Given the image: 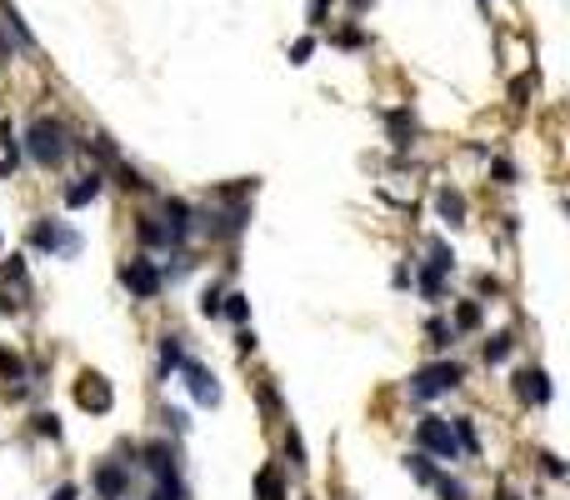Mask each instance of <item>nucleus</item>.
<instances>
[{"label":"nucleus","mask_w":570,"mask_h":500,"mask_svg":"<svg viewBox=\"0 0 570 500\" xmlns=\"http://www.w3.org/2000/svg\"><path fill=\"white\" fill-rule=\"evenodd\" d=\"M26 150H30V161L40 165V171H55V165H65V155L76 150V136L65 130L61 115H36L26 130Z\"/></svg>","instance_id":"f257e3e1"},{"label":"nucleus","mask_w":570,"mask_h":500,"mask_svg":"<svg viewBox=\"0 0 570 500\" xmlns=\"http://www.w3.org/2000/svg\"><path fill=\"white\" fill-rule=\"evenodd\" d=\"M460 380H466V365L460 361H435V365H420V371L410 375L406 396L410 400H435V396H445V390H456Z\"/></svg>","instance_id":"f03ea898"},{"label":"nucleus","mask_w":570,"mask_h":500,"mask_svg":"<svg viewBox=\"0 0 570 500\" xmlns=\"http://www.w3.org/2000/svg\"><path fill=\"white\" fill-rule=\"evenodd\" d=\"M416 440H420L425 455H441V461H460V455H466L460 440H456V430H450V421H441V415H420Z\"/></svg>","instance_id":"7ed1b4c3"},{"label":"nucleus","mask_w":570,"mask_h":500,"mask_svg":"<svg viewBox=\"0 0 570 500\" xmlns=\"http://www.w3.org/2000/svg\"><path fill=\"white\" fill-rule=\"evenodd\" d=\"M30 246H36L40 255H61V261L80 255V236L76 230H65L61 221H36L30 225Z\"/></svg>","instance_id":"20e7f679"},{"label":"nucleus","mask_w":570,"mask_h":500,"mask_svg":"<svg viewBox=\"0 0 570 500\" xmlns=\"http://www.w3.org/2000/svg\"><path fill=\"white\" fill-rule=\"evenodd\" d=\"M120 286H126L136 300H155V296L165 290V275H161V265H155V261L136 255V261L120 265Z\"/></svg>","instance_id":"39448f33"},{"label":"nucleus","mask_w":570,"mask_h":500,"mask_svg":"<svg viewBox=\"0 0 570 500\" xmlns=\"http://www.w3.org/2000/svg\"><path fill=\"white\" fill-rule=\"evenodd\" d=\"M456 271V250L445 246H431V261L420 265V290H425V300H441L445 296V275Z\"/></svg>","instance_id":"423d86ee"},{"label":"nucleus","mask_w":570,"mask_h":500,"mask_svg":"<svg viewBox=\"0 0 570 500\" xmlns=\"http://www.w3.org/2000/svg\"><path fill=\"white\" fill-rule=\"evenodd\" d=\"M176 375H186L195 405H220V386H216V375H211V365H201V361H190V355H186Z\"/></svg>","instance_id":"0eeeda50"},{"label":"nucleus","mask_w":570,"mask_h":500,"mask_svg":"<svg viewBox=\"0 0 570 500\" xmlns=\"http://www.w3.org/2000/svg\"><path fill=\"white\" fill-rule=\"evenodd\" d=\"M76 405H80V411H95V415H111V405H115L111 380L86 371V375H80V386H76Z\"/></svg>","instance_id":"6e6552de"},{"label":"nucleus","mask_w":570,"mask_h":500,"mask_svg":"<svg viewBox=\"0 0 570 500\" xmlns=\"http://www.w3.org/2000/svg\"><path fill=\"white\" fill-rule=\"evenodd\" d=\"M516 396L525 400V405H545V400H550V375H545L541 365L516 371Z\"/></svg>","instance_id":"1a4fd4ad"},{"label":"nucleus","mask_w":570,"mask_h":500,"mask_svg":"<svg viewBox=\"0 0 570 500\" xmlns=\"http://www.w3.org/2000/svg\"><path fill=\"white\" fill-rule=\"evenodd\" d=\"M90 486H95V496H101V500H120L130 490V465L126 461H120V465H101Z\"/></svg>","instance_id":"9d476101"},{"label":"nucleus","mask_w":570,"mask_h":500,"mask_svg":"<svg viewBox=\"0 0 570 500\" xmlns=\"http://www.w3.org/2000/svg\"><path fill=\"white\" fill-rule=\"evenodd\" d=\"M101 186H105V171H86V175H76V186H65V211H86L90 200L101 196Z\"/></svg>","instance_id":"9b49d317"},{"label":"nucleus","mask_w":570,"mask_h":500,"mask_svg":"<svg viewBox=\"0 0 570 500\" xmlns=\"http://www.w3.org/2000/svg\"><path fill=\"white\" fill-rule=\"evenodd\" d=\"M435 215H441L445 225H466L470 205H466V196H460L456 186H441V190H435Z\"/></svg>","instance_id":"f8f14e48"},{"label":"nucleus","mask_w":570,"mask_h":500,"mask_svg":"<svg viewBox=\"0 0 570 500\" xmlns=\"http://www.w3.org/2000/svg\"><path fill=\"white\" fill-rule=\"evenodd\" d=\"M255 500H291V486H285L280 465H260L255 471Z\"/></svg>","instance_id":"ddd939ff"},{"label":"nucleus","mask_w":570,"mask_h":500,"mask_svg":"<svg viewBox=\"0 0 570 500\" xmlns=\"http://www.w3.org/2000/svg\"><path fill=\"white\" fill-rule=\"evenodd\" d=\"M0 30H5L21 50H36V36L26 30V21H21V11H15L11 0H0Z\"/></svg>","instance_id":"4468645a"},{"label":"nucleus","mask_w":570,"mask_h":500,"mask_svg":"<svg viewBox=\"0 0 570 500\" xmlns=\"http://www.w3.org/2000/svg\"><path fill=\"white\" fill-rule=\"evenodd\" d=\"M385 125H391V140H395V150L416 146V115H410L406 105H395V111H385Z\"/></svg>","instance_id":"2eb2a0df"},{"label":"nucleus","mask_w":570,"mask_h":500,"mask_svg":"<svg viewBox=\"0 0 570 500\" xmlns=\"http://www.w3.org/2000/svg\"><path fill=\"white\" fill-rule=\"evenodd\" d=\"M76 146L86 150V155H95V161H101V165H115V161H120V150H115V140L105 136V130H95V136L76 140Z\"/></svg>","instance_id":"dca6fc26"},{"label":"nucleus","mask_w":570,"mask_h":500,"mask_svg":"<svg viewBox=\"0 0 570 500\" xmlns=\"http://www.w3.org/2000/svg\"><path fill=\"white\" fill-rule=\"evenodd\" d=\"M136 236H140V246H151V250H170V236H165V225L155 221V215H140Z\"/></svg>","instance_id":"f3484780"},{"label":"nucleus","mask_w":570,"mask_h":500,"mask_svg":"<svg viewBox=\"0 0 570 500\" xmlns=\"http://www.w3.org/2000/svg\"><path fill=\"white\" fill-rule=\"evenodd\" d=\"M180 361H186V340H180V336H165L161 340V380H170V375L180 371Z\"/></svg>","instance_id":"a211bd4d"},{"label":"nucleus","mask_w":570,"mask_h":500,"mask_svg":"<svg viewBox=\"0 0 570 500\" xmlns=\"http://www.w3.org/2000/svg\"><path fill=\"white\" fill-rule=\"evenodd\" d=\"M481 321H485V315H481V300H460L456 315H450V330H466V336H470V330H481Z\"/></svg>","instance_id":"6ab92c4d"},{"label":"nucleus","mask_w":570,"mask_h":500,"mask_svg":"<svg viewBox=\"0 0 570 500\" xmlns=\"http://www.w3.org/2000/svg\"><path fill=\"white\" fill-rule=\"evenodd\" d=\"M450 430H456V440H460V450H466V455H481V430H475V421H470V415L450 421Z\"/></svg>","instance_id":"aec40b11"},{"label":"nucleus","mask_w":570,"mask_h":500,"mask_svg":"<svg viewBox=\"0 0 570 500\" xmlns=\"http://www.w3.org/2000/svg\"><path fill=\"white\" fill-rule=\"evenodd\" d=\"M510 350H516V336H510V330L491 336V340H485V365H500V361H510Z\"/></svg>","instance_id":"412c9836"},{"label":"nucleus","mask_w":570,"mask_h":500,"mask_svg":"<svg viewBox=\"0 0 570 500\" xmlns=\"http://www.w3.org/2000/svg\"><path fill=\"white\" fill-rule=\"evenodd\" d=\"M406 471L416 475L420 486H431L435 475H441V471H435V455H425V450H416V455H406Z\"/></svg>","instance_id":"4be33fe9"},{"label":"nucleus","mask_w":570,"mask_h":500,"mask_svg":"<svg viewBox=\"0 0 570 500\" xmlns=\"http://www.w3.org/2000/svg\"><path fill=\"white\" fill-rule=\"evenodd\" d=\"M531 96H535V75L520 71L516 80H510V105H516V111H525V105H531Z\"/></svg>","instance_id":"5701e85b"},{"label":"nucleus","mask_w":570,"mask_h":500,"mask_svg":"<svg viewBox=\"0 0 570 500\" xmlns=\"http://www.w3.org/2000/svg\"><path fill=\"white\" fill-rule=\"evenodd\" d=\"M115 180H120V190H136V196H145V190H151V180H145L136 165H126V161H115Z\"/></svg>","instance_id":"b1692460"},{"label":"nucleus","mask_w":570,"mask_h":500,"mask_svg":"<svg viewBox=\"0 0 570 500\" xmlns=\"http://www.w3.org/2000/svg\"><path fill=\"white\" fill-rule=\"evenodd\" d=\"M220 315H230L235 325H245V321H251V300H245L241 290H230V296L220 300Z\"/></svg>","instance_id":"393cba45"},{"label":"nucleus","mask_w":570,"mask_h":500,"mask_svg":"<svg viewBox=\"0 0 570 500\" xmlns=\"http://www.w3.org/2000/svg\"><path fill=\"white\" fill-rule=\"evenodd\" d=\"M285 461H291V471H305V440H301V430H291V425H285Z\"/></svg>","instance_id":"a878e982"},{"label":"nucleus","mask_w":570,"mask_h":500,"mask_svg":"<svg viewBox=\"0 0 570 500\" xmlns=\"http://www.w3.org/2000/svg\"><path fill=\"white\" fill-rule=\"evenodd\" d=\"M151 500H186V486H180V475H155Z\"/></svg>","instance_id":"bb28decb"},{"label":"nucleus","mask_w":570,"mask_h":500,"mask_svg":"<svg viewBox=\"0 0 570 500\" xmlns=\"http://www.w3.org/2000/svg\"><path fill=\"white\" fill-rule=\"evenodd\" d=\"M425 336H431V346H435V350H445L450 340H456V330H450V321H441V315H435V321L425 325Z\"/></svg>","instance_id":"cd10ccee"},{"label":"nucleus","mask_w":570,"mask_h":500,"mask_svg":"<svg viewBox=\"0 0 570 500\" xmlns=\"http://www.w3.org/2000/svg\"><path fill=\"white\" fill-rule=\"evenodd\" d=\"M220 300H226V290H220V286H205L201 290V315H205V321H216V315H220Z\"/></svg>","instance_id":"c85d7f7f"},{"label":"nucleus","mask_w":570,"mask_h":500,"mask_svg":"<svg viewBox=\"0 0 570 500\" xmlns=\"http://www.w3.org/2000/svg\"><path fill=\"white\" fill-rule=\"evenodd\" d=\"M36 436L61 440V415H55V411H36Z\"/></svg>","instance_id":"c756f323"},{"label":"nucleus","mask_w":570,"mask_h":500,"mask_svg":"<svg viewBox=\"0 0 570 500\" xmlns=\"http://www.w3.org/2000/svg\"><path fill=\"white\" fill-rule=\"evenodd\" d=\"M431 486H435V490H441V500H470V490H466V486H460V480H450V475H435Z\"/></svg>","instance_id":"7c9ffc66"},{"label":"nucleus","mask_w":570,"mask_h":500,"mask_svg":"<svg viewBox=\"0 0 570 500\" xmlns=\"http://www.w3.org/2000/svg\"><path fill=\"white\" fill-rule=\"evenodd\" d=\"M335 46H341V50H366L370 40H366V30H355V25H345V30H335Z\"/></svg>","instance_id":"2f4dec72"},{"label":"nucleus","mask_w":570,"mask_h":500,"mask_svg":"<svg viewBox=\"0 0 570 500\" xmlns=\"http://www.w3.org/2000/svg\"><path fill=\"white\" fill-rule=\"evenodd\" d=\"M491 175H495V186H516V165H510V161H500V155L491 161Z\"/></svg>","instance_id":"473e14b6"},{"label":"nucleus","mask_w":570,"mask_h":500,"mask_svg":"<svg viewBox=\"0 0 570 500\" xmlns=\"http://www.w3.org/2000/svg\"><path fill=\"white\" fill-rule=\"evenodd\" d=\"M330 5H335V0H310V11H305V21H310V30H320V25H326Z\"/></svg>","instance_id":"72a5a7b5"},{"label":"nucleus","mask_w":570,"mask_h":500,"mask_svg":"<svg viewBox=\"0 0 570 500\" xmlns=\"http://www.w3.org/2000/svg\"><path fill=\"white\" fill-rule=\"evenodd\" d=\"M310 55H316V36H301V40L291 46V61H295V65H305Z\"/></svg>","instance_id":"f704fd0d"},{"label":"nucleus","mask_w":570,"mask_h":500,"mask_svg":"<svg viewBox=\"0 0 570 500\" xmlns=\"http://www.w3.org/2000/svg\"><path fill=\"white\" fill-rule=\"evenodd\" d=\"M255 396H260V405H266L270 415H280V396H276V386H270V380H260V386H255Z\"/></svg>","instance_id":"c9c22d12"},{"label":"nucleus","mask_w":570,"mask_h":500,"mask_svg":"<svg viewBox=\"0 0 570 500\" xmlns=\"http://www.w3.org/2000/svg\"><path fill=\"white\" fill-rule=\"evenodd\" d=\"M541 471L550 475V480H560V475H566V465H560V455H550V450H541Z\"/></svg>","instance_id":"e433bc0d"},{"label":"nucleus","mask_w":570,"mask_h":500,"mask_svg":"<svg viewBox=\"0 0 570 500\" xmlns=\"http://www.w3.org/2000/svg\"><path fill=\"white\" fill-rule=\"evenodd\" d=\"M161 421L170 425V430H176V436H180V430H186V411H161Z\"/></svg>","instance_id":"4c0bfd02"},{"label":"nucleus","mask_w":570,"mask_h":500,"mask_svg":"<svg viewBox=\"0 0 570 500\" xmlns=\"http://www.w3.org/2000/svg\"><path fill=\"white\" fill-rule=\"evenodd\" d=\"M235 346H241V355H251V350H255V330H251V325H241V336H235Z\"/></svg>","instance_id":"58836bf2"},{"label":"nucleus","mask_w":570,"mask_h":500,"mask_svg":"<svg viewBox=\"0 0 570 500\" xmlns=\"http://www.w3.org/2000/svg\"><path fill=\"white\" fill-rule=\"evenodd\" d=\"M51 500H80V486H70V480H65V486H55Z\"/></svg>","instance_id":"ea45409f"},{"label":"nucleus","mask_w":570,"mask_h":500,"mask_svg":"<svg viewBox=\"0 0 570 500\" xmlns=\"http://www.w3.org/2000/svg\"><path fill=\"white\" fill-rule=\"evenodd\" d=\"M475 286H481V296H500V280H495V275H481Z\"/></svg>","instance_id":"a19ab883"}]
</instances>
